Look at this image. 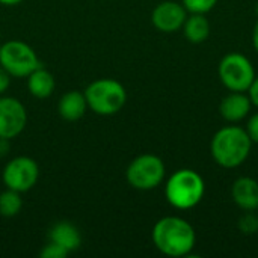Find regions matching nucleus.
Segmentation results:
<instances>
[{
  "mask_svg": "<svg viewBox=\"0 0 258 258\" xmlns=\"http://www.w3.org/2000/svg\"><path fill=\"white\" fill-rule=\"evenodd\" d=\"M154 246L168 257H186L195 248L197 234L194 227L183 218L165 216L153 227Z\"/></svg>",
  "mask_w": 258,
  "mask_h": 258,
  "instance_id": "nucleus-1",
  "label": "nucleus"
},
{
  "mask_svg": "<svg viewBox=\"0 0 258 258\" xmlns=\"http://www.w3.org/2000/svg\"><path fill=\"white\" fill-rule=\"evenodd\" d=\"M251 138L246 130L239 125H227L219 128L210 142L213 160L225 169H234L243 165L251 154Z\"/></svg>",
  "mask_w": 258,
  "mask_h": 258,
  "instance_id": "nucleus-2",
  "label": "nucleus"
},
{
  "mask_svg": "<svg viewBox=\"0 0 258 258\" xmlns=\"http://www.w3.org/2000/svg\"><path fill=\"white\" fill-rule=\"evenodd\" d=\"M206 194L204 178L194 169H178L166 180L165 197L168 203L178 210L197 207Z\"/></svg>",
  "mask_w": 258,
  "mask_h": 258,
  "instance_id": "nucleus-3",
  "label": "nucleus"
},
{
  "mask_svg": "<svg viewBox=\"0 0 258 258\" xmlns=\"http://www.w3.org/2000/svg\"><path fill=\"white\" fill-rule=\"evenodd\" d=\"M85 97L88 107L103 116L118 113L127 101L125 88L113 79H100L92 82L86 88Z\"/></svg>",
  "mask_w": 258,
  "mask_h": 258,
  "instance_id": "nucleus-4",
  "label": "nucleus"
},
{
  "mask_svg": "<svg viewBox=\"0 0 258 258\" xmlns=\"http://www.w3.org/2000/svg\"><path fill=\"white\" fill-rule=\"evenodd\" d=\"M218 76L230 92H248L257 74L252 62L245 54L231 51L221 59Z\"/></svg>",
  "mask_w": 258,
  "mask_h": 258,
  "instance_id": "nucleus-5",
  "label": "nucleus"
},
{
  "mask_svg": "<svg viewBox=\"0 0 258 258\" xmlns=\"http://www.w3.org/2000/svg\"><path fill=\"white\" fill-rule=\"evenodd\" d=\"M166 168L163 160L154 154H142L132 160L125 177L132 187L138 190H151L165 180Z\"/></svg>",
  "mask_w": 258,
  "mask_h": 258,
  "instance_id": "nucleus-6",
  "label": "nucleus"
},
{
  "mask_svg": "<svg viewBox=\"0 0 258 258\" xmlns=\"http://www.w3.org/2000/svg\"><path fill=\"white\" fill-rule=\"evenodd\" d=\"M0 65L11 77H27L41 67L33 48L23 41H8L0 48Z\"/></svg>",
  "mask_w": 258,
  "mask_h": 258,
  "instance_id": "nucleus-7",
  "label": "nucleus"
},
{
  "mask_svg": "<svg viewBox=\"0 0 258 258\" xmlns=\"http://www.w3.org/2000/svg\"><path fill=\"white\" fill-rule=\"evenodd\" d=\"M38 177V163L26 156L12 159L3 169V183L6 184V187L20 194L30 190L36 184Z\"/></svg>",
  "mask_w": 258,
  "mask_h": 258,
  "instance_id": "nucleus-8",
  "label": "nucleus"
},
{
  "mask_svg": "<svg viewBox=\"0 0 258 258\" xmlns=\"http://www.w3.org/2000/svg\"><path fill=\"white\" fill-rule=\"evenodd\" d=\"M27 113L23 103L14 97H0V138L14 139L26 127Z\"/></svg>",
  "mask_w": 258,
  "mask_h": 258,
  "instance_id": "nucleus-9",
  "label": "nucleus"
},
{
  "mask_svg": "<svg viewBox=\"0 0 258 258\" xmlns=\"http://www.w3.org/2000/svg\"><path fill=\"white\" fill-rule=\"evenodd\" d=\"M186 18L187 11L184 9V6L172 0L159 3L151 14V21L154 27L163 33H174L181 30Z\"/></svg>",
  "mask_w": 258,
  "mask_h": 258,
  "instance_id": "nucleus-10",
  "label": "nucleus"
},
{
  "mask_svg": "<svg viewBox=\"0 0 258 258\" xmlns=\"http://www.w3.org/2000/svg\"><path fill=\"white\" fill-rule=\"evenodd\" d=\"M231 198L243 212L258 210V181L251 177H239L231 186Z\"/></svg>",
  "mask_w": 258,
  "mask_h": 258,
  "instance_id": "nucleus-11",
  "label": "nucleus"
},
{
  "mask_svg": "<svg viewBox=\"0 0 258 258\" xmlns=\"http://www.w3.org/2000/svg\"><path fill=\"white\" fill-rule=\"evenodd\" d=\"M251 98L246 92H230L219 104L221 116L228 122H239L245 119L251 110Z\"/></svg>",
  "mask_w": 258,
  "mask_h": 258,
  "instance_id": "nucleus-12",
  "label": "nucleus"
},
{
  "mask_svg": "<svg viewBox=\"0 0 258 258\" xmlns=\"http://www.w3.org/2000/svg\"><path fill=\"white\" fill-rule=\"evenodd\" d=\"M88 109V101L83 92L80 91H70L62 95L57 104L59 115L67 121H77L83 118Z\"/></svg>",
  "mask_w": 258,
  "mask_h": 258,
  "instance_id": "nucleus-13",
  "label": "nucleus"
},
{
  "mask_svg": "<svg viewBox=\"0 0 258 258\" xmlns=\"http://www.w3.org/2000/svg\"><path fill=\"white\" fill-rule=\"evenodd\" d=\"M48 239L53 243H57L59 246L65 248L68 252H73L80 248L82 245V237L79 230L70 224V222H57L51 227L48 233Z\"/></svg>",
  "mask_w": 258,
  "mask_h": 258,
  "instance_id": "nucleus-14",
  "label": "nucleus"
},
{
  "mask_svg": "<svg viewBox=\"0 0 258 258\" xmlns=\"http://www.w3.org/2000/svg\"><path fill=\"white\" fill-rule=\"evenodd\" d=\"M186 39L192 44H201L204 42L212 32V26L206 14H190L183 27H181Z\"/></svg>",
  "mask_w": 258,
  "mask_h": 258,
  "instance_id": "nucleus-15",
  "label": "nucleus"
},
{
  "mask_svg": "<svg viewBox=\"0 0 258 258\" xmlns=\"http://www.w3.org/2000/svg\"><path fill=\"white\" fill-rule=\"evenodd\" d=\"M54 77L51 73L44 70L42 67L36 68L27 76V88L29 92L36 98H47L54 91Z\"/></svg>",
  "mask_w": 258,
  "mask_h": 258,
  "instance_id": "nucleus-16",
  "label": "nucleus"
},
{
  "mask_svg": "<svg viewBox=\"0 0 258 258\" xmlns=\"http://www.w3.org/2000/svg\"><path fill=\"white\" fill-rule=\"evenodd\" d=\"M23 207V200L20 197V192L8 189L3 194H0V215L5 218H12L20 213Z\"/></svg>",
  "mask_w": 258,
  "mask_h": 258,
  "instance_id": "nucleus-17",
  "label": "nucleus"
},
{
  "mask_svg": "<svg viewBox=\"0 0 258 258\" xmlns=\"http://www.w3.org/2000/svg\"><path fill=\"white\" fill-rule=\"evenodd\" d=\"M218 0H181L187 14H207L216 6Z\"/></svg>",
  "mask_w": 258,
  "mask_h": 258,
  "instance_id": "nucleus-18",
  "label": "nucleus"
},
{
  "mask_svg": "<svg viewBox=\"0 0 258 258\" xmlns=\"http://www.w3.org/2000/svg\"><path fill=\"white\" fill-rule=\"evenodd\" d=\"M239 228L243 234H255L258 231V216L254 215V212H245L239 219Z\"/></svg>",
  "mask_w": 258,
  "mask_h": 258,
  "instance_id": "nucleus-19",
  "label": "nucleus"
},
{
  "mask_svg": "<svg viewBox=\"0 0 258 258\" xmlns=\"http://www.w3.org/2000/svg\"><path fill=\"white\" fill-rule=\"evenodd\" d=\"M68 254L70 252L65 248H62V246H59L57 243H53V242L47 243L41 251V257L42 258H65Z\"/></svg>",
  "mask_w": 258,
  "mask_h": 258,
  "instance_id": "nucleus-20",
  "label": "nucleus"
},
{
  "mask_svg": "<svg viewBox=\"0 0 258 258\" xmlns=\"http://www.w3.org/2000/svg\"><path fill=\"white\" fill-rule=\"evenodd\" d=\"M246 133L248 136L251 138L252 144H258V112L251 115L249 119H248V124H246Z\"/></svg>",
  "mask_w": 258,
  "mask_h": 258,
  "instance_id": "nucleus-21",
  "label": "nucleus"
},
{
  "mask_svg": "<svg viewBox=\"0 0 258 258\" xmlns=\"http://www.w3.org/2000/svg\"><path fill=\"white\" fill-rule=\"evenodd\" d=\"M248 95H249V98H251L252 106L258 107V76H255V79H254L252 85L249 86V89H248Z\"/></svg>",
  "mask_w": 258,
  "mask_h": 258,
  "instance_id": "nucleus-22",
  "label": "nucleus"
},
{
  "mask_svg": "<svg viewBox=\"0 0 258 258\" xmlns=\"http://www.w3.org/2000/svg\"><path fill=\"white\" fill-rule=\"evenodd\" d=\"M9 83H11V76L3 68H0V95L6 92V89L9 88Z\"/></svg>",
  "mask_w": 258,
  "mask_h": 258,
  "instance_id": "nucleus-23",
  "label": "nucleus"
},
{
  "mask_svg": "<svg viewBox=\"0 0 258 258\" xmlns=\"http://www.w3.org/2000/svg\"><path fill=\"white\" fill-rule=\"evenodd\" d=\"M252 45L255 48V51L258 53V20L254 26V30H252Z\"/></svg>",
  "mask_w": 258,
  "mask_h": 258,
  "instance_id": "nucleus-24",
  "label": "nucleus"
},
{
  "mask_svg": "<svg viewBox=\"0 0 258 258\" xmlns=\"http://www.w3.org/2000/svg\"><path fill=\"white\" fill-rule=\"evenodd\" d=\"M8 141H9V139L0 138V156H5V154L8 153Z\"/></svg>",
  "mask_w": 258,
  "mask_h": 258,
  "instance_id": "nucleus-25",
  "label": "nucleus"
},
{
  "mask_svg": "<svg viewBox=\"0 0 258 258\" xmlns=\"http://www.w3.org/2000/svg\"><path fill=\"white\" fill-rule=\"evenodd\" d=\"M23 0H0L2 5H6V6H14V5H18L21 3Z\"/></svg>",
  "mask_w": 258,
  "mask_h": 258,
  "instance_id": "nucleus-26",
  "label": "nucleus"
},
{
  "mask_svg": "<svg viewBox=\"0 0 258 258\" xmlns=\"http://www.w3.org/2000/svg\"><path fill=\"white\" fill-rule=\"evenodd\" d=\"M0 48H2V45H0Z\"/></svg>",
  "mask_w": 258,
  "mask_h": 258,
  "instance_id": "nucleus-27",
  "label": "nucleus"
}]
</instances>
